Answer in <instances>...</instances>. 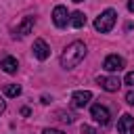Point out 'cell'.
I'll use <instances>...</instances> for the list:
<instances>
[{"label": "cell", "mask_w": 134, "mask_h": 134, "mask_svg": "<svg viewBox=\"0 0 134 134\" xmlns=\"http://www.w3.org/2000/svg\"><path fill=\"white\" fill-rule=\"evenodd\" d=\"M117 132L119 134H134V117L130 113H124L117 121Z\"/></svg>", "instance_id": "obj_8"}, {"label": "cell", "mask_w": 134, "mask_h": 134, "mask_svg": "<svg viewBox=\"0 0 134 134\" xmlns=\"http://www.w3.org/2000/svg\"><path fill=\"white\" fill-rule=\"evenodd\" d=\"M69 23L73 25V27H84L86 25V15L84 13H80V10H75V13H71V17H69Z\"/></svg>", "instance_id": "obj_12"}, {"label": "cell", "mask_w": 134, "mask_h": 134, "mask_svg": "<svg viewBox=\"0 0 134 134\" xmlns=\"http://www.w3.org/2000/svg\"><path fill=\"white\" fill-rule=\"evenodd\" d=\"M42 134H63V132H61V130H54V128H46Z\"/></svg>", "instance_id": "obj_17"}, {"label": "cell", "mask_w": 134, "mask_h": 134, "mask_svg": "<svg viewBox=\"0 0 134 134\" xmlns=\"http://www.w3.org/2000/svg\"><path fill=\"white\" fill-rule=\"evenodd\" d=\"M126 103H128V105H132V107H134V90H130V92H128V94H126Z\"/></svg>", "instance_id": "obj_15"}, {"label": "cell", "mask_w": 134, "mask_h": 134, "mask_svg": "<svg viewBox=\"0 0 134 134\" xmlns=\"http://www.w3.org/2000/svg\"><path fill=\"white\" fill-rule=\"evenodd\" d=\"M90 115H92V119L96 121V124H100V126H107L109 121H111V113H109V109L105 107V105H92L90 107Z\"/></svg>", "instance_id": "obj_3"}, {"label": "cell", "mask_w": 134, "mask_h": 134, "mask_svg": "<svg viewBox=\"0 0 134 134\" xmlns=\"http://www.w3.org/2000/svg\"><path fill=\"white\" fill-rule=\"evenodd\" d=\"M90 98H92V92L90 90H75L71 94V105L77 107V109H82V107H86L90 103Z\"/></svg>", "instance_id": "obj_7"}, {"label": "cell", "mask_w": 134, "mask_h": 134, "mask_svg": "<svg viewBox=\"0 0 134 134\" xmlns=\"http://www.w3.org/2000/svg\"><path fill=\"white\" fill-rule=\"evenodd\" d=\"M19 94H21V86H19V84H8V86H4V96L15 98V96H19Z\"/></svg>", "instance_id": "obj_13"}, {"label": "cell", "mask_w": 134, "mask_h": 134, "mask_svg": "<svg viewBox=\"0 0 134 134\" xmlns=\"http://www.w3.org/2000/svg\"><path fill=\"white\" fill-rule=\"evenodd\" d=\"M50 100H52V98H50V96H46V94H44V96H42V103H44V105H48V103H50Z\"/></svg>", "instance_id": "obj_20"}, {"label": "cell", "mask_w": 134, "mask_h": 134, "mask_svg": "<svg viewBox=\"0 0 134 134\" xmlns=\"http://www.w3.org/2000/svg\"><path fill=\"white\" fill-rule=\"evenodd\" d=\"M31 50H34V57H36L38 61H46V59L50 57V46H48L44 40H36Z\"/></svg>", "instance_id": "obj_9"}, {"label": "cell", "mask_w": 134, "mask_h": 134, "mask_svg": "<svg viewBox=\"0 0 134 134\" xmlns=\"http://www.w3.org/2000/svg\"><path fill=\"white\" fill-rule=\"evenodd\" d=\"M84 57H86V44L75 40V42L65 46V50L61 54V67L63 69H73L84 61Z\"/></svg>", "instance_id": "obj_1"}, {"label": "cell", "mask_w": 134, "mask_h": 134, "mask_svg": "<svg viewBox=\"0 0 134 134\" xmlns=\"http://www.w3.org/2000/svg\"><path fill=\"white\" fill-rule=\"evenodd\" d=\"M124 84H128V86H134V71H128V73H126V77H124Z\"/></svg>", "instance_id": "obj_14"}, {"label": "cell", "mask_w": 134, "mask_h": 134, "mask_svg": "<svg viewBox=\"0 0 134 134\" xmlns=\"http://www.w3.org/2000/svg\"><path fill=\"white\" fill-rule=\"evenodd\" d=\"M115 21H117V13H115L113 8H107V10H103V13L94 19V29L100 31V34H109V31L113 29Z\"/></svg>", "instance_id": "obj_2"}, {"label": "cell", "mask_w": 134, "mask_h": 134, "mask_svg": "<svg viewBox=\"0 0 134 134\" xmlns=\"http://www.w3.org/2000/svg\"><path fill=\"white\" fill-rule=\"evenodd\" d=\"M82 132H86V134H96V130L90 128V126H82Z\"/></svg>", "instance_id": "obj_16"}, {"label": "cell", "mask_w": 134, "mask_h": 134, "mask_svg": "<svg viewBox=\"0 0 134 134\" xmlns=\"http://www.w3.org/2000/svg\"><path fill=\"white\" fill-rule=\"evenodd\" d=\"M0 67L6 71V73H17V69H19V63H17V59L15 57H4L2 59V63H0Z\"/></svg>", "instance_id": "obj_11"}, {"label": "cell", "mask_w": 134, "mask_h": 134, "mask_svg": "<svg viewBox=\"0 0 134 134\" xmlns=\"http://www.w3.org/2000/svg\"><path fill=\"white\" fill-rule=\"evenodd\" d=\"M96 84H98L103 90H107V92H117L119 86H121V82H119L117 75H98V77H96Z\"/></svg>", "instance_id": "obj_4"}, {"label": "cell", "mask_w": 134, "mask_h": 134, "mask_svg": "<svg viewBox=\"0 0 134 134\" xmlns=\"http://www.w3.org/2000/svg\"><path fill=\"white\" fill-rule=\"evenodd\" d=\"M128 10L134 13V0H128Z\"/></svg>", "instance_id": "obj_19"}, {"label": "cell", "mask_w": 134, "mask_h": 134, "mask_svg": "<svg viewBox=\"0 0 134 134\" xmlns=\"http://www.w3.org/2000/svg\"><path fill=\"white\" fill-rule=\"evenodd\" d=\"M73 2H84V0H73Z\"/></svg>", "instance_id": "obj_21"}, {"label": "cell", "mask_w": 134, "mask_h": 134, "mask_svg": "<svg viewBox=\"0 0 134 134\" xmlns=\"http://www.w3.org/2000/svg\"><path fill=\"white\" fill-rule=\"evenodd\" d=\"M103 69L109 71V73H117V71L124 69V59H121L119 54H109V57H105V61H103Z\"/></svg>", "instance_id": "obj_5"}, {"label": "cell", "mask_w": 134, "mask_h": 134, "mask_svg": "<svg viewBox=\"0 0 134 134\" xmlns=\"http://www.w3.org/2000/svg\"><path fill=\"white\" fill-rule=\"evenodd\" d=\"M34 23H36V17H31V15H27V17H23V21L17 25V34L15 36H19V38H23V36H27L31 29H34Z\"/></svg>", "instance_id": "obj_10"}, {"label": "cell", "mask_w": 134, "mask_h": 134, "mask_svg": "<svg viewBox=\"0 0 134 134\" xmlns=\"http://www.w3.org/2000/svg\"><path fill=\"white\" fill-rule=\"evenodd\" d=\"M52 23H54L57 27H65V25L69 23V13H67V8H65L63 4L54 6V10H52Z\"/></svg>", "instance_id": "obj_6"}, {"label": "cell", "mask_w": 134, "mask_h": 134, "mask_svg": "<svg viewBox=\"0 0 134 134\" xmlns=\"http://www.w3.org/2000/svg\"><path fill=\"white\" fill-rule=\"evenodd\" d=\"M4 109H6V100H4V98H0V115L4 113Z\"/></svg>", "instance_id": "obj_18"}]
</instances>
